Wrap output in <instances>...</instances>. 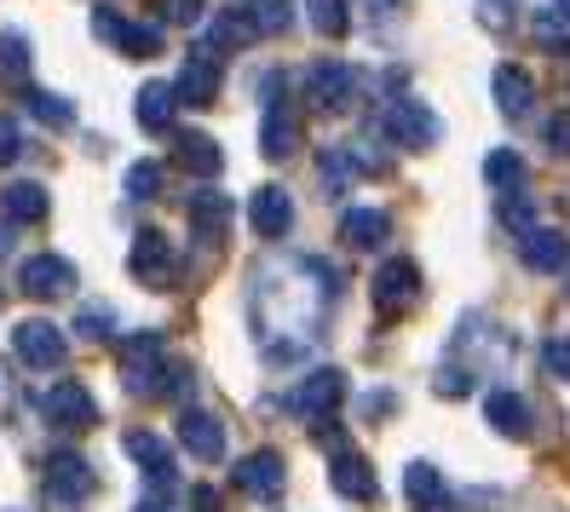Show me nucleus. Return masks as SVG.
<instances>
[{
    "label": "nucleus",
    "instance_id": "12",
    "mask_svg": "<svg viewBox=\"0 0 570 512\" xmlns=\"http://www.w3.org/2000/svg\"><path fill=\"white\" fill-rule=\"evenodd\" d=\"M519 259H524L530 270H542V277H553V270L570 265V236H564V230H548V225H530V230L519 236Z\"/></svg>",
    "mask_w": 570,
    "mask_h": 512
},
{
    "label": "nucleus",
    "instance_id": "26",
    "mask_svg": "<svg viewBox=\"0 0 570 512\" xmlns=\"http://www.w3.org/2000/svg\"><path fill=\"white\" fill-rule=\"evenodd\" d=\"M243 41H254V29H248L243 7H225V12L208 23V41L196 47V52H230V47H243Z\"/></svg>",
    "mask_w": 570,
    "mask_h": 512
},
{
    "label": "nucleus",
    "instance_id": "45",
    "mask_svg": "<svg viewBox=\"0 0 570 512\" xmlns=\"http://www.w3.org/2000/svg\"><path fill=\"white\" fill-rule=\"evenodd\" d=\"M553 7H559V12H564V18H570V0H553Z\"/></svg>",
    "mask_w": 570,
    "mask_h": 512
},
{
    "label": "nucleus",
    "instance_id": "13",
    "mask_svg": "<svg viewBox=\"0 0 570 512\" xmlns=\"http://www.w3.org/2000/svg\"><path fill=\"white\" fill-rule=\"evenodd\" d=\"M306 92L317 110H346L352 92H357V76L346 70V63H312L306 70Z\"/></svg>",
    "mask_w": 570,
    "mask_h": 512
},
{
    "label": "nucleus",
    "instance_id": "15",
    "mask_svg": "<svg viewBox=\"0 0 570 512\" xmlns=\"http://www.w3.org/2000/svg\"><path fill=\"white\" fill-rule=\"evenodd\" d=\"M404 495H410L415 512H444L450 506V484H444V472L432 461H410L404 466Z\"/></svg>",
    "mask_w": 570,
    "mask_h": 512
},
{
    "label": "nucleus",
    "instance_id": "41",
    "mask_svg": "<svg viewBox=\"0 0 570 512\" xmlns=\"http://www.w3.org/2000/svg\"><path fill=\"white\" fill-rule=\"evenodd\" d=\"M548 150L553 156H570V116H553L548 121Z\"/></svg>",
    "mask_w": 570,
    "mask_h": 512
},
{
    "label": "nucleus",
    "instance_id": "16",
    "mask_svg": "<svg viewBox=\"0 0 570 512\" xmlns=\"http://www.w3.org/2000/svg\"><path fill=\"white\" fill-rule=\"evenodd\" d=\"M328 484L341 490L346 501H375L381 484H375V472H368V461L357 450H334V472H328Z\"/></svg>",
    "mask_w": 570,
    "mask_h": 512
},
{
    "label": "nucleus",
    "instance_id": "9",
    "mask_svg": "<svg viewBox=\"0 0 570 512\" xmlns=\"http://www.w3.org/2000/svg\"><path fill=\"white\" fill-rule=\"evenodd\" d=\"M415 294H421L415 259H381V270H375V305L381 312H410Z\"/></svg>",
    "mask_w": 570,
    "mask_h": 512
},
{
    "label": "nucleus",
    "instance_id": "37",
    "mask_svg": "<svg viewBox=\"0 0 570 512\" xmlns=\"http://www.w3.org/2000/svg\"><path fill=\"white\" fill-rule=\"evenodd\" d=\"M156 7H161V18L167 23H203V0H156Z\"/></svg>",
    "mask_w": 570,
    "mask_h": 512
},
{
    "label": "nucleus",
    "instance_id": "6",
    "mask_svg": "<svg viewBox=\"0 0 570 512\" xmlns=\"http://www.w3.org/2000/svg\"><path fill=\"white\" fill-rule=\"evenodd\" d=\"M41 415H47L58 432H81V426L98 421V403H92V392H87L81 381H58V386L41 397Z\"/></svg>",
    "mask_w": 570,
    "mask_h": 512
},
{
    "label": "nucleus",
    "instance_id": "36",
    "mask_svg": "<svg viewBox=\"0 0 570 512\" xmlns=\"http://www.w3.org/2000/svg\"><path fill=\"white\" fill-rule=\"evenodd\" d=\"M535 36H542L548 47H559V41H570V18L553 7V12H535Z\"/></svg>",
    "mask_w": 570,
    "mask_h": 512
},
{
    "label": "nucleus",
    "instance_id": "5",
    "mask_svg": "<svg viewBox=\"0 0 570 512\" xmlns=\"http://www.w3.org/2000/svg\"><path fill=\"white\" fill-rule=\"evenodd\" d=\"M127 270L145 288H167V283H174V270H179L174 243H167L161 230H139V236H132V254H127Z\"/></svg>",
    "mask_w": 570,
    "mask_h": 512
},
{
    "label": "nucleus",
    "instance_id": "30",
    "mask_svg": "<svg viewBox=\"0 0 570 512\" xmlns=\"http://www.w3.org/2000/svg\"><path fill=\"white\" fill-rule=\"evenodd\" d=\"M484 179H490L501 196L519 190V185H524V156H519V150H490V156H484Z\"/></svg>",
    "mask_w": 570,
    "mask_h": 512
},
{
    "label": "nucleus",
    "instance_id": "42",
    "mask_svg": "<svg viewBox=\"0 0 570 512\" xmlns=\"http://www.w3.org/2000/svg\"><path fill=\"white\" fill-rule=\"evenodd\" d=\"M23 150V139H18V121L12 116H0V161H12Z\"/></svg>",
    "mask_w": 570,
    "mask_h": 512
},
{
    "label": "nucleus",
    "instance_id": "39",
    "mask_svg": "<svg viewBox=\"0 0 570 512\" xmlns=\"http://www.w3.org/2000/svg\"><path fill=\"white\" fill-rule=\"evenodd\" d=\"M432 386H439L444 397H466V392H473V374H466V368H439V381H432Z\"/></svg>",
    "mask_w": 570,
    "mask_h": 512
},
{
    "label": "nucleus",
    "instance_id": "38",
    "mask_svg": "<svg viewBox=\"0 0 570 512\" xmlns=\"http://www.w3.org/2000/svg\"><path fill=\"white\" fill-rule=\"evenodd\" d=\"M110 323H116V317L105 312V305H87V312H81V323H76V328H81L87 339H110Z\"/></svg>",
    "mask_w": 570,
    "mask_h": 512
},
{
    "label": "nucleus",
    "instance_id": "43",
    "mask_svg": "<svg viewBox=\"0 0 570 512\" xmlns=\"http://www.w3.org/2000/svg\"><path fill=\"white\" fill-rule=\"evenodd\" d=\"M7 248H12V236H7V230H0V254H7Z\"/></svg>",
    "mask_w": 570,
    "mask_h": 512
},
{
    "label": "nucleus",
    "instance_id": "23",
    "mask_svg": "<svg viewBox=\"0 0 570 512\" xmlns=\"http://www.w3.org/2000/svg\"><path fill=\"white\" fill-rule=\"evenodd\" d=\"M127 455L139 461L150 477L174 484V443H167V437H156V432H127Z\"/></svg>",
    "mask_w": 570,
    "mask_h": 512
},
{
    "label": "nucleus",
    "instance_id": "3",
    "mask_svg": "<svg viewBox=\"0 0 570 512\" xmlns=\"http://www.w3.org/2000/svg\"><path fill=\"white\" fill-rule=\"evenodd\" d=\"M346 403V374L341 368H312L306 381L294 386V397H288V408L299 421H312V426H323V421H334V408Z\"/></svg>",
    "mask_w": 570,
    "mask_h": 512
},
{
    "label": "nucleus",
    "instance_id": "28",
    "mask_svg": "<svg viewBox=\"0 0 570 512\" xmlns=\"http://www.w3.org/2000/svg\"><path fill=\"white\" fill-rule=\"evenodd\" d=\"M363 167H368V161H363L357 150H346V145H341V150H323V161H317L323 190H346V185H357V179H363Z\"/></svg>",
    "mask_w": 570,
    "mask_h": 512
},
{
    "label": "nucleus",
    "instance_id": "10",
    "mask_svg": "<svg viewBox=\"0 0 570 512\" xmlns=\"http://www.w3.org/2000/svg\"><path fill=\"white\" fill-rule=\"evenodd\" d=\"M237 490L254 495V501H277V495L288 490V466H283V455H277V450L248 455V461L237 466Z\"/></svg>",
    "mask_w": 570,
    "mask_h": 512
},
{
    "label": "nucleus",
    "instance_id": "22",
    "mask_svg": "<svg viewBox=\"0 0 570 512\" xmlns=\"http://www.w3.org/2000/svg\"><path fill=\"white\" fill-rule=\"evenodd\" d=\"M132 110H139V127H145V132H167V127H174V110H179V87L145 81V87H139V105H132Z\"/></svg>",
    "mask_w": 570,
    "mask_h": 512
},
{
    "label": "nucleus",
    "instance_id": "31",
    "mask_svg": "<svg viewBox=\"0 0 570 512\" xmlns=\"http://www.w3.org/2000/svg\"><path fill=\"white\" fill-rule=\"evenodd\" d=\"M121 190H127L132 201H150V196L161 190V161H132L127 179H121Z\"/></svg>",
    "mask_w": 570,
    "mask_h": 512
},
{
    "label": "nucleus",
    "instance_id": "24",
    "mask_svg": "<svg viewBox=\"0 0 570 512\" xmlns=\"http://www.w3.org/2000/svg\"><path fill=\"white\" fill-rule=\"evenodd\" d=\"M341 236H346L352 248H381L386 236H392V219L381 208H346L341 214Z\"/></svg>",
    "mask_w": 570,
    "mask_h": 512
},
{
    "label": "nucleus",
    "instance_id": "18",
    "mask_svg": "<svg viewBox=\"0 0 570 512\" xmlns=\"http://www.w3.org/2000/svg\"><path fill=\"white\" fill-rule=\"evenodd\" d=\"M484 421H490L501 437H530V403H524L519 392H508V386H495V392L484 397Z\"/></svg>",
    "mask_w": 570,
    "mask_h": 512
},
{
    "label": "nucleus",
    "instance_id": "46",
    "mask_svg": "<svg viewBox=\"0 0 570 512\" xmlns=\"http://www.w3.org/2000/svg\"><path fill=\"white\" fill-rule=\"evenodd\" d=\"M386 7H392V0H375V12H386Z\"/></svg>",
    "mask_w": 570,
    "mask_h": 512
},
{
    "label": "nucleus",
    "instance_id": "34",
    "mask_svg": "<svg viewBox=\"0 0 570 512\" xmlns=\"http://www.w3.org/2000/svg\"><path fill=\"white\" fill-rule=\"evenodd\" d=\"M312 29L328 41L346 36V0H312Z\"/></svg>",
    "mask_w": 570,
    "mask_h": 512
},
{
    "label": "nucleus",
    "instance_id": "32",
    "mask_svg": "<svg viewBox=\"0 0 570 512\" xmlns=\"http://www.w3.org/2000/svg\"><path fill=\"white\" fill-rule=\"evenodd\" d=\"M23 105L36 110L47 127H70V121H76V105H70V98H58V92H29Z\"/></svg>",
    "mask_w": 570,
    "mask_h": 512
},
{
    "label": "nucleus",
    "instance_id": "27",
    "mask_svg": "<svg viewBox=\"0 0 570 512\" xmlns=\"http://www.w3.org/2000/svg\"><path fill=\"white\" fill-rule=\"evenodd\" d=\"M243 18L254 36H283L294 23V0H243Z\"/></svg>",
    "mask_w": 570,
    "mask_h": 512
},
{
    "label": "nucleus",
    "instance_id": "20",
    "mask_svg": "<svg viewBox=\"0 0 570 512\" xmlns=\"http://www.w3.org/2000/svg\"><path fill=\"white\" fill-rule=\"evenodd\" d=\"M0 214H7L12 225H41L47 219V185H36V179L7 185L0 190Z\"/></svg>",
    "mask_w": 570,
    "mask_h": 512
},
{
    "label": "nucleus",
    "instance_id": "29",
    "mask_svg": "<svg viewBox=\"0 0 570 512\" xmlns=\"http://www.w3.org/2000/svg\"><path fill=\"white\" fill-rule=\"evenodd\" d=\"M190 225L203 230V236H225V225H230V201H225V190H203L190 201Z\"/></svg>",
    "mask_w": 570,
    "mask_h": 512
},
{
    "label": "nucleus",
    "instance_id": "1",
    "mask_svg": "<svg viewBox=\"0 0 570 512\" xmlns=\"http://www.w3.org/2000/svg\"><path fill=\"white\" fill-rule=\"evenodd\" d=\"M381 127H386V139L404 145V150H432L444 139V121H439V110H432L426 98H386Z\"/></svg>",
    "mask_w": 570,
    "mask_h": 512
},
{
    "label": "nucleus",
    "instance_id": "44",
    "mask_svg": "<svg viewBox=\"0 0 570 512\" xmlns=\"http://www.w3.org/2000/svg\"><path fill=\"white\" fill-rule=\"evenodd\" d=\"M139 512H161V506H156V501H139Z\"/></svg>",
    "mask_w": 570,
    "mask_h": 512
},
{
    "label": "nucleus",
    "instance_id": "25",
    "mask_svg": "<svg viewBox=\"0 0 570 512\" xmlns=\"http://www.w3.org/2000/svg\"><path fill=\"white\" fill-rule=\"evenodd\" d=\"M174 161L185 167V174H196V179H208V174H219V145L208 139V132H179V145H174Z\"/></svg>",
    "mask_w": 570,
    "mask_h": 512
},
{
    "label": "nucleus",
    "instance_id": "33",
    "mask_svg": "<svg viewBox=\"0 0 570 512\" xmlns=\"http://www.w3.org/2000/svg\"><path fill=\"white\" fill-rule=\"evenodd\" d=\"M0 76H12V81L29 76V41L18 36V29H7V36H0Z\"/></svg>",
    "mask_w": 570,
    "mask_h": 512
},
{
    "label": "nucleus",
    "instance_id": "19",
    "mask_svg": "<svg viewBox=\"0 0 570 512\" xmlns=\"http://www.w3.org/2000/svg\"><path fill=\"white\" fill-rule=\"evenodd\" d=\"M174 87H179V105H208V98L219 92V63H214V52H190Z\"/></svg>",
    "mask_w": 570,
    "mask_h": 512
},
{
    "label": "nucleus",
    "instance_id": "35",
    "mask_svg": "<svg viewBox=\"0 0 570 512\" xmlns=\"http://www.w3.org/2000/svg\"><path fill=\"white\" fill-rule=\"evenodd\" d=\"M542 368L553 374V381H564V386H570V339H564V334L542 346Z\"/></svg>",
    "mask_w": 570,
    "mask_h": 512
},
{
    "label": "nucleus",
    "instance_id": "2",
    "mask_svg": "<svg viewBox=\"0 0 570 512\" xmlns=\"http://www.w3.org/2000/svg\"><path fill=\"white\" fill-rule=\"evenodd\" d=\"M92 490H98V477H92L87 455H52L47 461V490H41L47 512H76L92 501Z\"/></svg>",
    "mask_w": 570,
    "mask_h": 512
},
{
    "label": "nucleus",
    "instance_id": "7",
    "mask_svg": "<svg viewBox=\"0 0 570 512\" xmlns=\"http://www.w3.org/2000/svg\"><path fill=\"white\" fill-rule=\"evenodd\" d=\"M92 29H98V41H110V47L127 52V58H156V52H161V29H150V23H127V18H116L110 7H98V12H92Z\"/></svg>",
    "mask_w": 570,
    "mask_h": 512
},
{
    "label": "nucleus",
    "instance_id": "4",
    "mask_svg": "<svg viewBox=\"0 0 570 512\" xmlns=\"http://www.w3.org/2000/svg\"><path fill=\"white\" fill-rule=\"evenodd\" d=\"M12 352H18V363H23V368H58L63 357H70V339H63V328H58V323L29 317V323H18V328H12Z\"/></svg>",
    "mask_w": 570,
    "mask_h": 512
},
{
    "label": "nucleus",
    "instance_id": "11",
    "mask_svg": "<svg viewBox=\"0 0 570 512\" xmlns=\"http://www.w3.org/2000/svg\"><path fill=\"white\" fill-rule=\"evenodd\" d=\"M248 219H254V236L277 243V236H288V225H294V196L283 185H259L254 201H248Z\"/></svg>",
    "mask_w": 570,
    "mask_h": 512
},
{
    "label": "nucleus",
    "instance_id": "21",
    "mask_svg": "<svg viewBox=\"0 0 570 512\" xmlns=\"http://www.w3.org/2000/svg\"><path fill=\"white\" fill-rule=\"evenodd\" d=\"M495 105H501V116H530V105H535V81L519 70V63H501V70H495Z\"/></svg>",
    "mask_w": 570,
    "mask_h": 512
},
{
    "label": "nucleus",
    "instance_id": "40",
    "mask_svg": "<svg viewBox=\"0 0 570 512\" xmlns=\"http://www.w3.org/2000/svg\"><path fill=\"white\" fill-rule=\"evenodd\" d=\"M479 18H484L490 29H508V23H513V0H484Z\"/></svg>",
    "mask_w": 570,
    "mask_h": 512
},
{
    "label": "nucleus",
    "instance_id": "14",
    "mask_svg": "<svg viewBox=\"0 0 570 512\" xmlns=\"http://www.w3.org/2000/svg\"><path fill=\"white\" fill-rule=\"evenodd\" d=\"M179 443H185L196 461H219V455H225V426H219V415H208V408H185V415H179Z\"/></svg>",
    "mask_w": 570,
    "mask_h": 512
},
{
    "label": "nucleus",
    "instance_id": "17",
    "mask_svg": "<svg viewBox=\"0 0 570 512\" xmlns=\"http://www.w3.org/2000/svg\"><path fill=\"white\" fill-rule=\"evenodd\" d=\"M299 145V121L288 116V105L283 98H265V121H259V150L272 156V161H283L288 150Z\"/></svg>",
    "mask_w": 570,
    "mask_h": 512
},
{
    "label": "nucleus",
    "instance_id": "8",
    "mask_svg": "<svg viewBox=\"0 0 570 512\" xmlns=\"http://www.w3.org/2000/svg\"><path fill=\"white\" fill-rule=\"evenodd\" d=\"M18 288H23V294H36V299H58V294H70V288H76V265H70V259H58V254H36V259H23Z\"/></svg>",
    "mask_w": 570,
    "mask_h": 512
}]
</instances>
